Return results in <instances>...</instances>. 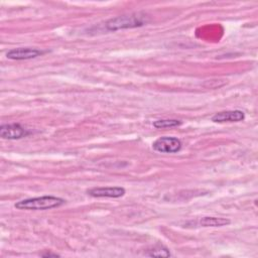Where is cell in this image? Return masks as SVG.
Wrapping results in <instances>:
<instances>
[{
	"instance_id": "8992f818",
	"label": "cell",
	"mask_w": 258,
	"mask_h": 258,
	"mask_svg": "<svg viewBox=\"0 0 258 258\" xmlns=\"http://www.w3.org/2000/svg\"><path fill=\"white\" fill-rule=\"evenodd\" d=\"M29 132L20 124H4L0 127V136L4 139H20L28 135Z\"/></svg>"
},
{
	"instance_id": "30bf717a",
	"label": "cell",
	"mask_w": 258,
	"mask_h": 258,
	"mask_svg": "<svg viewBox=\"0 0 258 258\" xmlns=\"http://www.w3.org/2000/svg\"><path fill=\"white\" fill-rule=\"evenodd\" d=\"M147 256H153V257H169L170 256V252L167 248L163 247V246H156L153 247L152 249L148 250V252H146Z\"/></svg>"
},
{
	"instance_id": "5b68a950",
	"label": "cell",
	"mask_w": 258,
	"mask_h": 258,
	"mask_svg": "<svg viewBox=\"0 0 258 258\" xmlns=\"http://www.w3.org/2000/svg\"><path fill=\"white\" fill-rule=\"evenodd\" d=\"M87 194L94 198H120L125 195V188L121 186H100L92 187Z\"/></svg>"
},
{
	"instance_id": "277c9868",
	"label": "cell",
	"mask_w": 258,
	"mask_h": 258,
	"mask_svg": "<svg viewBox=\"0 0 258 258\" xmlns=\"http://www.w3.org/2000/svg\"><path fill=\"white\" fill-rule=\"evenodd\" d=\"M45 52H46L45 50H41V49L33 48V47H17V48H12V49L8 50L6 53V56L9 59L23 60V59L34 58V57L39 56Z\"/></svg>"
},
{
	"instance_id": "9c48e42d",
	"label": "cell",
	"mask_w": 258,
	"mask_h": 258,
	"mask_svg": "<svg viewBox=\"0 0 258 258\" xmlns=\"http://www.w3.org/2000/svg\"><path fill=\"white\" fill-rule=\"evenodd\" d=\"M181 125V121L177 119H160L153 122V126L157 129L167 128V127H176Z\"/></svg>"
},
{
	"instance_id": "8fae6325",
	"label": "cell",
	"mask_w": 258,
	"mask_h": 258,
	"mask_svg": "<svg viewBox=\"0 0 258 258\" xmlns=\"http://www.w3.org/2000/svg\"><path fill=\"white\" fill-rule=\"evenodd\" d=\"M42 257H59L58 254L56 253H50V252H47V253H43L41 254Z\"/></svg>"
},
{
	"instance_id": "3957f363",
	"label": "cell",
	"mask_w": 258,
	"mask_h": 258,
	"mask_svg": "<svg viewBox=\"0 0 258 258\" xmlns=\"http://www.w3.org/2000/svg\"><path fill=\"white\" fill-rule=\"evenodd\" d=\"M181 141L172 136H163L156 139L153 144L152 148L161 153H175L181 149Z\"/></svg>"
},
{
	"instance_id": "52a82bcc",
	"label": "cell",
	"mask_w": 258,
	"mask_h": 258,
	"mask_svg": "<svg viewBox=\"0 0 258 258\" xmlns=\"http://www.w3.org/2000/svg\"><path fill=\"white\" fill-rule=\"evenodd\" d=\"M245 119V113L241 110H228L216 113L212 117L213 122H240Z\"/></svg>"
},
{
	"instance_id": "ba28073f",
	"label": "cell",
	"mask_w": 258,
	"mask_h": 258,
	"mask_svg": "<svg viewBox=\"0 0 258 258\" xmlns=\"http://www.w3.org/2000/svg\"><path fill=\"white\" fill-rule=\"evenodd\" d=\"M230 223L231 221L229 219L220 217H204L200 221V225L203 227H222Z\"/></svg>"
},
{
	"instance_id": "6da1fadb",
	"label": "cell",
	"mask_w": 258,
	"mask_h": 258,
	"mask_svg": "<svg viewBox=\"0 0 258 258\" xmlns=\"http://www.w3.org/2000/svg\"><path fill=\"white\" fill-rule=\"evenodd\" d=\"M64 203L66 201L58 197L42 196V197L30 198V199L19 201L14 205V207L19 210L38 211V210H48V209L58 208L62 206Z\"/></svg>"
},
{
	"instance_id": "7a4b0ae2",
	"label": "cell",
	"mask_w": 258,
	"mask_h": 258,
	"mask_svg": "<svg viewBox=\"0 0 258 258\" xmlns=\"http://www.w3.org/2000/svg\"><path fill=\"white\" fill-rule=\"evenodd\" d=\"M148 22V16L142 12H135L125 15H120L112 18L106 22V28L110 31H116L119 29L139 27Z\"/></svg>"
}]
</instances>
